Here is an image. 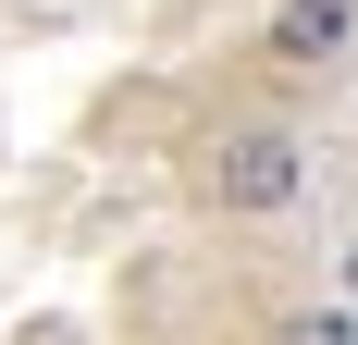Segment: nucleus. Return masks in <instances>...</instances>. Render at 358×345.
I'll use <instances>...</instances> for the list:
<instances>
[{
  "label": "nucleus",
  "mask_w": 358,
  "mask_h": 345,
  "mask_svg": "<svg viewBox=\"0 0 358 345\" xmlns=\"http://www.w3.org/2000/svg\"><path fill=\"white\" fill-rule=\"evenodd\" d=\"M296 185H309V148H296L285 124H222V136L198 148V198H210L222 222H272V210H296Z\"/></svg>",
  "instance_id": "f257e3e1"
},
{
  "label": "nucleus",
  "mask_w": 358,
  "mask_h": 345,
  "mask_svg": "<svg viewBox=\"0 0 358 345\" xmlns=\"http://www.w3.org/2000/svg\"><path fill=\"white\" fill-rule=\"evenodd\" d=\"M358 37V0H285L272 13V62H334Z\"/></svg>",
  "instance_id": "f03ea898"
},
{
  "label": "nucleus",
  "mask_w": 358,
  "mask_h": 345,
  "mask_svg": "<svg viewBox=\"0 0 358 345\" xmlns=\"http://www.w3.org/2000/svg\"><path fill=\"white\" fill-rule=\"evenodd\" d=\"M272 345H358V309H322V296H309V309L272 321Z\"/></svg>",
  "instance_id": "7ed1b4c3"
},
{
  "label": "nucleus",
  "mask_w": 358,
  "mask_h": 345,
  "mask_svg": "<svg viewBox=\"0 0 358 345\" xmlns=\"http://www.w3.org/2000/svg\"><path fill=\"white\" fill-rule=\"evenodd\" d=\"M346 296H358V247H346Z\"/></svg>",
  "instance_id": "20e7f679"
}]
</instances>
